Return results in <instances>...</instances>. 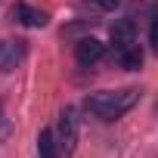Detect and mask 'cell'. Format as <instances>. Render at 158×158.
Wrapping results in <instances>:
<instances>
[{
	"label": "cell",
	"instance_id": "obj_1",
	"mask_svg": "<svg viewBox=\"0 0 158 158\" xmlns=\"http://www.w3.org/2000/svg\"><path fill=\"white\" fill-rule=\"evenodd\" d=\"M139 87H124V90H102V93H93L84 106L90 115H96L99 121H115L121 115H127L136 102H139Z\"/></svg>",
	"mask_w": 158,
	"mask_h": 158
},
{
	"label": "cell",
	"instance_id": "obj_2",
	"mask_svg": "<svg viewBox=\"0 0 158 158\" xmlns=\"http://www.w3.org/2000/svg\"><path fill=\"white\" fill-rule=\"evenodd\" d=\"M56 133H59V149H62L65 155H71L74 146H77V118H74V109H65V112L59 115Z\"/></svg>",
	"mask_w": 158,
	"mask_h": 158
},
{
	"label": "cell",
	"instance_id": "obj_3",
	"mask_svg": "<svg viewBox=\"0 0 158 158\" xmlns=\"http://www.w3.org/2000/svg\"><path fill=\"white\" fill-rule=\"evenodd\" d=\"M102 56H106V44L96 40V37H81V40L74 44V59L81 62V65H93Z\"/></svg>",
	"mask_w": 158,
	"mask_h": 158
},
{
	"label": "cell",
	"instance_id": "obj_4",
	"mask_svg": "<svg viewBox=\"0 0 158 158\" xmlns=\"http://www.w3.org/2000/svg\"><path fill=\"white\" fill-rule=\"evenodd\" d=\"M25 59V40H0V71H13Z\"/></svg>",
	"mask_w": 158,
	"mask_h": 158
},
{
	"label": "cell",
	"instance_id": "obj_5",
	"mask_svg": "<svg viewBox=\"0 0 158 158\" xmlns=\"http://www.w3.org/2000/svg\"><path fill=\"white\" fill-rule=\"evenodd\" d=\"M13 16H16L22 25H28V28H44V25H47V16L37 13V10H31L28 3H16V6H13Z\"/></svg>",
	"mask_w": 158,
	"mask_h": 158
},
{
	"label": "cell",
	"instance_id": "obj_6",
	"mask_svg": "<svg viewBox=\"0 0 158 158\" xmlns=\"http://www.w3.org/2000/svg\"><path fill=\"white\" fill-rule=\"evenodd\" d=\"M118 62H121V68L136 71V68H143V50L136 44H127L124 50H118Z\"/></svg>",
	"mask_w": 158,
	"mask_h": 158
},
{
	"label": "cell",
	"instance_id": "obj_7",
	"mask_svg": "<svg viewBox=\"0 0 158 158\" xmlns=\"http://www.w3.org/2000/svg\"><path fill=\"white\" fill-rule=\"evenodd\" d=\"M59 139L53 136V130H40V136H37V155L40 158H59Z\"/></svg>",
	"mask_w": 158,
	"mask_h": 158
},
{
	"label": "cell",
	"instance_id": "obj_8",
	"mask_svg": "<svg viewBox=\"0 0 158 158\" xmlns=\"http://www.w3.org/2000/svg\"><path fill=\"white\" fill-rule=\"evenodd\" d=\"M112 44H115V53L124 50L127 44H133V28H130V22H118V25L112 28Z\"/></svg>",
	"mask_w": 158,
	"mask_h": 158
},
{
	"label": "cell",
	"instance_id": "obj_9",
	"mask_svg": "<svg viewBox=\"0 0 158 158\" xmlns=\"http://www.w3.org/2000/svg\"><path fill=\"white\" fill-rule=\"evenodd\" d=\"M149 44H152V53H158V10L152 13V28H149Z\"/></svg>",
	"mask_w": 158,
	"mask_h": 158
},
{
	"label": "cell",
	"instance_id": "obj_10",
	"mask_svg": "<svg viewBox=\"0 0 158 158\" xmlns=\"http://www.w3.org/2000/svg\"><path fill=\"white\" fill-rule=\"evenodd\" d=\"M96 3H99L102 10H115V6H121V0H96Z\"/></svg>",
	"mask_w": 158,
	"mask_h": 158
},
{
	"label": "cell",
	"instance_id": "obj_11",
	"mask_svg": "<svg viewBox=\"0 0 158 158\" xmlns=\"http://www.w3.org/2000/svg\"><path fill=\"white\" fill-rule=\"evenodd\" d=\"M6 133H10V124H6L3 115H0V139H6Z\"/></svg>",
	"mask_w": 158,
	"mask_h": 158
},
{
	"label": "cell",
	"instance_id": "obj_12",
	"mask_svg": "<svg viewBox=\"0 0 158 158\" xmlns=\"http://www.w3.org/2000/svg\"><path fill=\"white\" fill-rule=\"evenodd\" d=\"M155 112H158V106H155Z\"/></svg>",
	"mask_w": 158,
	"mask_h": 158
}]
</instances>
